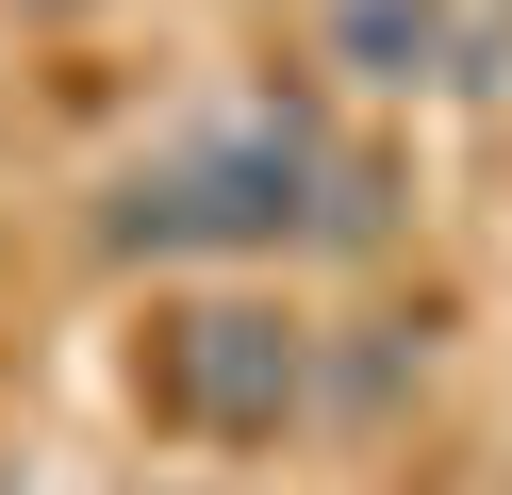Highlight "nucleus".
Listing matches in <instances>:
<instances>
[{"instance_id": "f257e3e1", "label": "nucleus", "mask_w": 512, "mask_h": 495, "mask_svg": "<svg viewBox=\"0 0 512 495\" xmlns=\"http://www.w3.org/2000/svg\"><path fill=\"white\" fill-rule=\"evenodd\" d=\"M298 182H314V132H298V116H215V132H182L166 165L116 182L100 248H166V264H199V248H281V231L314 215Z\"/></svg>"}, {"instance_id": "f03ea898", "label": "nucleus", "mask_w": 512, "mask_h": 495, "mask_svg": "<svg viewBox=\"0 0 512 495\" xmlns=\"http://www.w3.org/2000/svg\"><path fill=\"white\" fill-rule=\"evenodd\" d=\"M166 413L182 429H281L298 413V330L281 314H182L166 330Z\"/></svg>"}, {"instance_id": "7ed1b4c3", "label": "nucleus", "mask_w": 512, "mask_h": 495, "mask_svg": "<svg viewBox=\"0 0 512 495\" xmlns=\"http://www.w3.org/2000/svg\"><path fill=\"white\" fill-rule=\"evenodd\" d=\"M314 33H331L347 83H496V33L463 0H331Z\"/></svg>"}, {"instance_id": "20e7f679", "label": "nucleus", "mask_w": 512, "mask_h": 495, "mask_svg": "<svg viewBox=\"0 0 512 495\" xmlns=\"http://www.w3.org/2000/svg\"><path fill=\"white\" fill-rule=\"evenodd\" d=\"M463 17H479V33H496V50H512V0H463Z\"/></svg>"}]
</instances>
